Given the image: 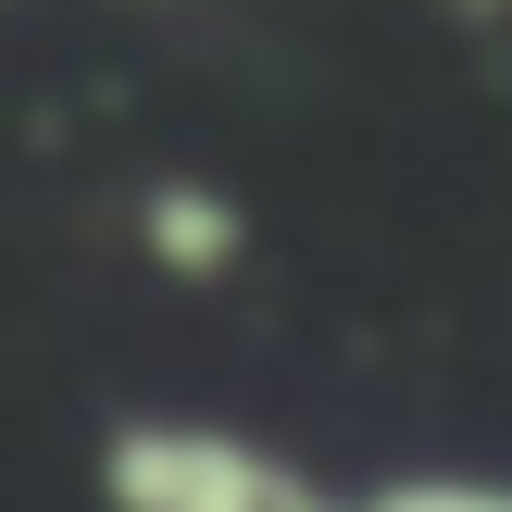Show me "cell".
<instances>
[{
	"instance_id": "277c9868",
	"label": "cell",
	"mask_w": 512,
	"mask_h": 512,
	"mask_svg": "<svg viewBox=\"0 0 512 512\" xmlns=\"http://www.w3.org/2000/svg\"><path fill=\"white\" fill-rule=\"evenodd\" d=\"M450 25H512V0H450Z\"/></svg>"
},
{
	"instance_id": "3957f363",
	"label": "cell",
	"mask_w": 512,
	"mask_h": 512,
	"mask_svg": "<svg viewBox=\"0 0 512 512\" xmlns=\"http://www.w3.org/2000/svg\"><path fill=\"white\" fill-rule=\"evenodd\" d=\"M363 512H512V475H450V463H425V475L363 488Z\"/></svg>"
},
{
	"instance_id": "6da1fadb",
	"label": "cell",
	"mask_w": 512,
	"mask_h": 512,
	"mask_svg": "<svg viewBox=\"0 0 512 512\" xmlns=\"http://www.w3.org/2000/svg\"><path fill=\"white\" fill-rule=\"evenodd\" d=\"M88 475H100V512H363L300 450L213 425V413H113Z\"/></svg>"
},
{
	"instance_id": "7a4b0ae2",
	"label": "cell",
	"mask_w": 512,
	"mask_h": 512,
	"mask_svg": "<svg viewBox=\"0 0 512 512\" xmlns=\"http://www.w3.org/2000/svg\"><path fill=\"white\" fill-rule=\"evenodd\" d=\"M138 250L175 275V288H225L250 263V213L213 188V175H150L138 188Z\"/></svg>"
}]
</instances>
